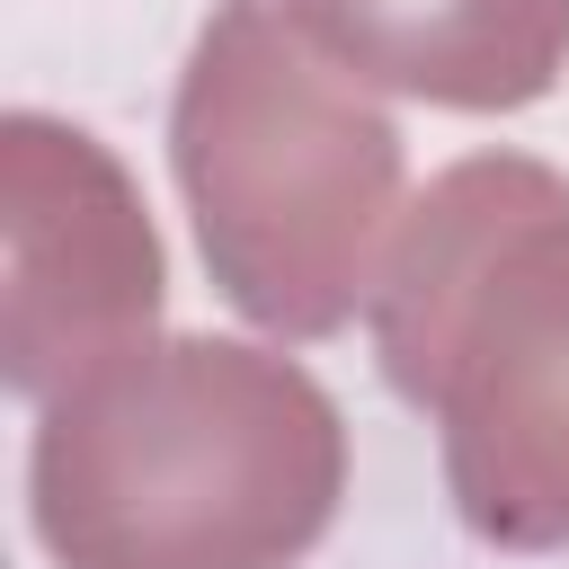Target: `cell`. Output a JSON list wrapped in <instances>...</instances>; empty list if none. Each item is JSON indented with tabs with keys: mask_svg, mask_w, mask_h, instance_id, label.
I'll return each mask as SVG.
<instances>
[{
	"mask_svg": "<svg viewBox=\"0 0 569 569\" xmlns=\"http://www.w3.org/2000/svg\"><path fill=\"white\" fill-rule=\"evenodd\" d=\"M329 498V400L249 347H160L62 400L36 445V516L71 569H276Z\"/></svg>",
	"mask_w": 569,
	"mask_h": 569,
	"instance_id": "obj_1",
	"label": "cell"
},
{
	"mask_svg": "<svg viewBox=\"0 0 569 569\" xmlns=\"http://www.w3.org/2000/svg\"><path fill=\"white\" fill-rule=\"evenodd\" d=\"M391 169V124L293 62L258 0H231L204 27L178 98V178L196 196L204 258L258 320H347Z\"/></svg>",
	"mask_w": 569,
	"mask_h": 569,
	"instance_id": "obj_3",
	"label": "cell"
},
{
	"mask_svg": "<svg viewBox=\"0 0 569 569\" xmlns=\"http://www.w3.org/2000/svg\"><path fill=\"white\" fill-rule=\"evenodd\" d=\"M347 71L445 107H525L569 53V0H284Z\"/></svg>",
	"mask_w": 569,
	"mask_h": 569,
	"instance_id": "obj_4",
	"label": "cell"
},
{
	"mask_svg": "<svg viewBox=\"0 0 569 569\" xmlns=\"http://www.w3.org/2000/svg\"><path fill=\"white\" fill-rule=\"evenodd\" d=\"M382 365L445 409L453 489L489 542H569V187L525 160L453 169L382 284Z\"/></svg>",
	"mask_w": 569,
	"mask_h": 569,
	"instance_id": "obj_2",
	"label": "cell"
}]
</instances>
